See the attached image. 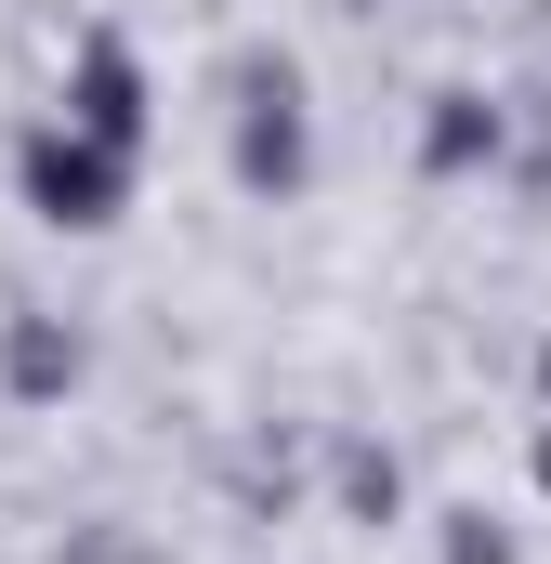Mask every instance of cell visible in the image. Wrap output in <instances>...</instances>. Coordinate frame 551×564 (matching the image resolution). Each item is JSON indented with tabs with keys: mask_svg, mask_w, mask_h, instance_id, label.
Segmentation results:
<instances>
[{
	"mask_svg": "<svg viewBox=\"0 0 551 564\" xmlns=\"http://www.w3.org/2000/svg\"><path fill=\"white\" fill-rule=\"evenodd\" d=\"M446 564H512V539H499L486 512H460V539H446Z\"/></svg>",
	"mask_w": 551,
	"mask_h": 564,
	"instance_id": "6",
	"label": "cell"
},
{
	"mask_svg": "<svg viewBox=\"0 0 551 564\" xmlns=\"http://www.w3.org/2000/svg\"><path fill=\"white\" fill-rule=\"evenodd\" d=\"M66 119H79L93 144H119V158L144 144V66H132V40H106V26L79 40V106H66Z\"/></svg>",
	"mask_w": 551,
	"mask_h": 564,
	"instance_id": "2",
	"label": "cell"
},
{
	"mask_svg": "<svg viewBox=\"0 0 551 564\" xmlns=\"http://www.w3.org/2000/svg\"><path fill=\"white\" fill-rule=\"evenodd\" d=\"M473 158H499V106H486V93H446V119H433V171H473Z\"/></svg>",
	"mask_w": 551,
	"mask_h": 564,
	"instance_id": "5",
	"label": "cell"
},
{
	"mask_svg": "<svg viewBox=\"0 0 551 564\" xmlns=\"http://www.w3.org/2000/svg\"><path fill=\"white\" fill-rule=\"evenodd\" d=\"M302 158H315V144H302V93H289V79H250V119H237V171H250L263 197H289V184H302Z\"/></svg>",
	"mask_w": 551,
	"mask_h": 564,
	"instance_id": "3",
	"label": "cell"
},
{
	"mask_svg": "<svg viewBox=\"0 0 551 564\" xmlns=\"http://www.w3.org/2000/svg\"><path fill=\"white\" fill-rule=\"evenodd\" d=\"M539 381H551V355H539Z\"/></svg>",
	"mask_w": 551,
	"mask_h": 564,
	"instance_id": "8",
	"label": "cell"
},
{
	"mask_svg": "<svg viewBox=\"0 0 551 564\" xmlns=\"http://www.w3.org/2000/svg\"><path fill=\"white\" fill-rule=\"evenodd\" d=\"M539 486H551V433H539Z\"/></svg>",
	"mask_w": 551,
	"mask_h": 564,
	"instance_id": "7",
	"label": "cell"
},
{
	"mask_svg": "<svg viewBox=\"0 0 551 564\" xmlns=\"http://www.w3.org/2000/svg\"><path fill=\"white\" fill-rule=\"evenodd\" d=\"M66 381H79V341H66L53 315H26V328H13V394H66Z\"/></svg>",
	"mask_w": 551,
	"mask_h": 564,
	"instance_id": "4",
	"label": "cell"
},
{
	"mask_svg": "<svg viewBox=\"0 0 551 564\" xmlns=\"http://www.w3.org/2000/svg\"><path fill=\"white\" fill-rule=\"evenodd\" d=\"M119 197H132V158L119 144H93L79 119H40L26 132V210L40 224H106Z\"/></svg>",
	"mask_w": 551,
	"mask_h": 564,
	"instance_id": "1",
	"label": "cell"
}]
</instances>
